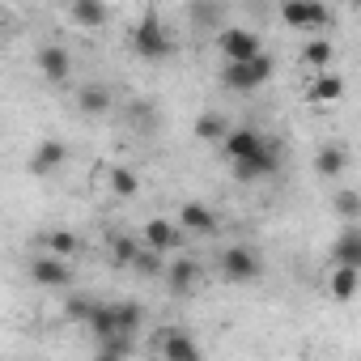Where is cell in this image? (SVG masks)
Masks as SVG:
<instances>
[{
    "label": "cell",
    "instance_id": "cell-27",
    "mask_svg": "<svg viewBox=\"0 0 361 361\" xmlns=\"http://www.w3.org/2000/svg\"><path fill=\"white\" fill-rule=\"evenodd\" d=\"M132 348H136V344H132L128 331H111V336L98 340V357H128Z\"/></svg>",
    "mask_w": 361,
    "mask_h": 361
},
{
    "label": "cell",
    "instance_id": "cell-25",
    "mask_svg": "<svg viewBox=\"0 0 361 361\" xmlns=\"http://www.w3.org/2000/svg\"><path fill=\"white\" fill-rule=\"evenodd\" d=\"M188 18L209 30V26H217V22L226 18V9H221V0H192V5H188Z\"/></svg>",
    "mask_w": 361,
    "mask_h": 361
},
{
    "label": "cell",
    "instance_id": "cell-32",
    "mask_svg": "<svg viewBox=\"0 0 361 361\" xmlns=\"http://www.w3.org/2000/svg\"><path fill=\"white\" fill-rule=\"evenodd\" d=\"M348 5H357V0H348Z\"/></svg>",
    "mask_w": 361,
    "mask_h": 361
},
{
    "label": "cell",
    "instance_id": "cell-11",
    "mask_svg": "<svg viewBox=\"0 0 361 361\" xmlns=\"http://www.w3.org/2000/svg\"><path fill=\"white\" fill-rule=\"evenodd\" d=\"M166 272V285H170V293H178V298H188L192 289H196V281H200V264L192 259V255H183V259H170V268H161Z\"/></svg>",
    "mask_w": 361,
    "mask_h": 361
},
{
    "label": "cell",
    "instance_id": "cell-18",
    "mask_svg": "<svg viewBox=\"0 0 361 361\" xmlns=\"http://www.w3.org/2000/svg\"><path fill=\"white\" fill-rule=\"evenodd\" d=\"M259 136H264V132H255V128H230V132L221 136V153H226V161L247 157V153L259 145Z\"/></svg>",
    "mask_w": 361,
    "mask_h": 361
},
{
    "label": "cell",
    "instance_id": "cell-26",
    "mask_svg": "<svg viewBox=\"0 0 361 361\" xmlns=\"http://www.w3.org/2000/svg\"><path fill=\"white\" fill-rule=\"evenodd\" d=\"M43 251L73 259V255L81 251V243H77V234H68V230H51V234H43Z\"/></svg>",
    "mask_w": 361,
    "mask_h": 361
},
{
    "label": "cell",
    "instance_id": "cell-24",
    "mask_svg": "<svg viewBox=\"0 0 361 361\" xmlns=\"http://www.w3.org/2000/svg\"><path fill=\"white\" fill-rule=\"evenodd\" d=\"M192 132H196L200 140H209V145H221V136L230 132V119H226V115H217V111H204V115L192 123Z\"/></svg>",
    "mask_w": 361,
    "mask_h": 361
},
{
    "label": "cell",
    "instance_id": "cell-29",
    "mask_svg": "<svg viewBox=\"0 0 361 361\" xmlns=\"http://www.w3.org/2000/svg\"><path fill=\"white\" fill-rule=\"evenodd\" d=\"M136 251H140V243L123 234V238H115V247H111V264H115V268H132Z\"/></svg>",
    "mask_w": 361,
    "mask_h": 361
},
{
    "label": "cell",
    "instance_id": "cell-20",
    "mask_svg": "<svg viewBox=\"0 0 361 361\" xmlns=\"http://www.w3.org/2000/svg\"><path fill=\"white\" fill-rule=\"evenodd\" d=\"M344 166H348V149H344V145H323V149L314 153V174H319V178H336Z\"/></svg>",
    "mask_w": 361,
    "mask_h": 361
},
{
    "label": "cell",
    "instance_id": "cell-10",
    "mask_svg": "<svg viewBox=\"0 0 361 361\" xmlns=\"http://www.w3.org/2000/svg\"><path fill=\"white\" fill-rule=\"evenodd\" d=\"M153 353H157L161 361H200V344H196L192 336H183V331H166V336L153 344Z\"/></svg>",
    "mask_w": 361,
    "mask_h": 361
},
{
    "label": "cell",
    "instance_id": "cell-31",
    "mask_svg": "<svg viewBox=\"0 0 361 361\" xmlns=\"http://www.w3.org/2000/svg\"><path fill=\"white\" fill-rule=\"evenodd\" d=\"M90 306H94V298H81V293H73V298L64 302V314H68L73 323H85V314H90Z\"/></svg>",
    "mask_w": 361,
    "mask_h": 361
},
{
    "label": "cell",
    "instance_id": "cell-22",
    "mask_svg": "<svg viewBox=\"0 0 361 361\" xmlns=\"http://www.w3.org/2000/svg\"><path fill=\"white\" fill-rule=\"evenodd\" d=\"M106 188H111V196H115V200H132V196L140 192V178H136V170L115 166V170L106 174Z\"/></svg>",
    "mask_w": 361,
    "mask_h": 361
},
{
    "label": "cell",
    "instance_id": "cell-14",
    "mask_svg": "<svg viewBox=\"0 0 361 361\" xmlns=\"http://www.w3.org/2000/svg\"><path fill=\"white\" fill-rule=\"evenodd\" d=\"M68 22L85 26V30H98V26L111 22V9H106V0H68Z\"/></svg>",
    "mask_w": 361,
    "mask_h": 361
},
{
    "label": "cell",
    "instance_id": "cell-17",
    "mask_svg": "<svg viewBox=\"0 0 361 361\" xmlns=\"http://www.w3.org/2000/svg\"><path fill=\"white\" fill-rule=\"evenodd\" d=\"M331 264L361 268V226H357V221H348V226H344V234L336 238V247H331Z\"/></svg>",
    "mask_w": 361,
    "mask_h": 361
},
{
    "label": "cell",
    "instance_id": "cell-1",
    "mask_svg": "<svg viewBox=\"0 0 361 361\" xmlns=\"http://www.w3.org/2000/svg\"><path fill=\"white\" fill-rule=\"evenodd\" d=\"M132 51L140 60H170L178 51V39L170 35V26L157 18V13H145L136 26H132Z\"/></svg>",
    "mask_w": 361,
    "mask_h": 361
},
{
    "label": "cell",
    "instance_id": "cell-3",
    "mask_svg": "<svg viewBox=\"0 0 361 361\" xmlns=\"http://www.w3.org/2000/svg\"><path fill=\"white\" fill-rule=\"evenodd\" d=\"M230 166H234V178H243V183L268 178V174H276V170H281V145H276L272 136H259V145H255L247 157L230 161Z\"/></svg>",
    "mask_w": 361,
    "mask_h": 361
},
{
    "label": "cell",
    "instance_id": "cell-9",
    "mask_svg": "<svg viewBox=\"0 0 361 361\" xmlns=\"http://www.w3.org/2000/svg\"><path fill=\"white\" fill-rule=\"evenodd\" d=\"M178 230H188V234H200V238H209V234H217V213L209 209V204H200V200H188L183 209H178Z\"/></svg>",
    "mask_w": 361,
    "mask_h": 361
},
{
    "label": "cell",
    "instance_id": "cell-4",
    "mask_svg": "<svg viewBox=\"0 0 361 361\" xmlns=\"http://www.w3.org/2000/svg\"><path fill=\"white\" fill-rule=\"evenodd\" d=\"M281 22L289 26V30H310V35H319V30H327V5L323 0H281Z\"/></svg>",
    "mask_w": 361,
    "mask_h": 361
},
{
    "label": "cell",
    "instance_id": "cell-30",
    "mask_svg": "<svg viewBox=\"0 0 361 361\" xmlns=\"http://www.w3.org/2000/svg\"><path fill=\"white\" fill-rule=\"evenodd\" d=\"M336 213H340L344 221H357V217H361V196H357V192H336Z\"/></svg>",
    "mask_w": 361,
    "mask_h": 361
},
{
    "label": "cell",
    "instance_id": "cell-28",
    "mask_svg": "<svg viewBox=\"0 0 361 361\" xmlns=\"http://www.w3.org/2000/svg\"><path fill=\"white\" fill-rule=\"evenodd\" d=\"M132 268L140 272V276H161V251H153V247H140L136 251V259H132Z\"/></svg>",
    "mask_w": 361,
    "mask_h": 361
},
{
    "label": "cell",
    "instance_id": "cell-5",
    "mask_svg": "<svg viewBox=\"0 0 361 361\" xmlns=\"http://www.w3.org/2000/svg\"><path fill=\"white\" fill-rule=\"evenodd\" d=\"M30 281L43 285V289H68V285H73V264H68L64 255L43 251V255L30 259Z\"/></svg>",
    "mask_w": 361,
    "mask_h": 361
},
{
    "label": "cell",
    "instance_id": "cell-8",
    "mask_svg": "<svg viewBox=\"0 0 361 361\" xmlns=\"http://www.w3.org/2000/svg\"><path fill=\"white\" fill-rule=\"evenodd\" d=\"M64 157H68V145L56 140V136H47V140H39L35 153H30V174L47 178V174H56V170L64 166Z\"/></svg>",
    "mask_w": 361,
    "mask_h": 361
},
{
    "label": "cell",
    "instance_id": "cell-13",
    "mask_svg": "<svg viewBox=\"0 0 361 361\" xmlns=\"http://www.w3.org/2000/svg\"><path fill=\"white\" fill-rule=\"evenodd\" d=\"M340 98H344V77L319 68V77L306 85V102H310V106H327V102H340Z\"/></svg>",
    "mask_w": 361,
    "mask_h": 361
},
{
    "label": "cell",
    "instance_id": "cell-15",
    "mask_svg": "<svg viewBox=\"0 0 361 361\" xmlns=\"http://www.w3.org/2000/svg\"><path fill=\"white\" fill-rule=\"evenodd\" d=\"M39 73L51 81V85H64L73 77V56L64 47H39Z\"/></svg>",
    "mask_w": 361,
    "mask_h": 361
},
{
    "label": "cell",
    "instance_id": "cell-19",
    "mask_svg": "<svg viewBox=\"0 0 361 361\" xmlns=\"http://www.w3.org/2000/svg\"><path fill=\"white\" fill-rule=\"evenodd\" d=\"M77 106H81L85 115H106V111H111V90H106L102 81H90V85L77 90Z\"/></svg>",
    "mask_w": 361,
    "mask_h": 361
},
{
    "label": "cell",
    "instance_id": "cell-23",
    "mask_svg": "<svg viewBox=\"0 0 361 361\" xmlns=\"http://www.w3.org/2000/svg\"><path fill=\"white\" fill-rule=\"evenodd\" d=\"M331 60H336V43L327 35H319L302 47V64H310V68H331Z\"/></svg>",
    "mask_w": 361,
    "mask_h": 361
},
{
    "label": "cell",
    "instance_id": "cell-21",
    "mask_svg": "<svg viewBox=\"0 0 361 361\" xmlns=\"http://www.w3.org/2000/svg\"><path fill=\"white\" fill-rule=\"evenodd\" d=\"M111 319H115V331H128V336H136L145 327L140 302H111Z\"/></svg>",
    "mask_w": 361,
    "mask_h": 361
},
{
    "label": "cell",
    "instance_id": "cell-12",
    "mask_svg": "<svg viewBox=\"0 0 361 361\" xmlns=\"http://www.w3.org/2000/svg\"><path fill=\"white\" fill-rule=\"evenodd\" d=\"M178 238H183V230H178V221H170V217H149L145 221V247H153V251H174L178 247Z\"/></svg>",
    "mask_w": 361,
    "mask_h": 361
},
{
    "label": "cell",
    "instance_id": "cell-16",
    "mask_svg": "<svg viewBox=\"0 0 361 361\" xmlns=\"http://www.w3.org/2000/svg\"><path fill=\"white\" fill-rule=\"evenodd\" d=\"M357 289H361V268L331 264V276H327V293H331V302H353Z\"/></svg>",
    "mask_w": 361,
    "mask_h": 361
},
{
    "label": "cell",
    "instance_id": "cell-2",
    "mask_svg": "<svg viewBox=\"0 0 361 361\" xmlns=\"http://www.w3.org/2000/svg\"><path fill=\"white\" fill-rule=\"evenodd\" d=\"M272 73H276L272 56L259 51V56H251V60H226V68H221V85L234 90V94H251V90L268 85Z\"/></svg>",
    "mask_w": 361,
    "mask_h": 361
},
{
    "label": "cell",
    "instance_id": "cell-7",
    "mask_svg": "<svg viewBox=\"0 0 361 361\" xmlns=\"http://www.w3.org/2000/svg\"><path fill=\"white\" fill-rule=\"evenodd\" d=\"M259 272H264L259 251H251V247H226L221 251V276L226 281H255Z\"/></svg>",
    "mask_w": 361,
    "mask_h": 361
},
{
    "label": "cell",
    "instance_id": "cell-6",
    "mask_svg": "<svg viewBox=\"0 0 361 361\" xmlns=\"http://www.w3.org/2000/svg\"><path fill=\"white\" fill-rule=\"evenodd\" d=\"M217 51H221L226 60H251V56L264 51V43H259V35L247 30V26H221V35H217Z\"/></svg>",
    "mask_w": 361,
    "mask_h": 361
}]
</instances>
